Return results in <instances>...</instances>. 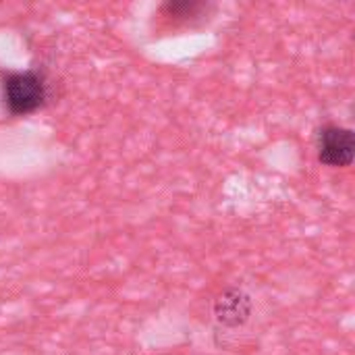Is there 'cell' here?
<instances>
[{
  "label": "cell",
  "instance_id": "6da1fadb",
  "mask_svg": "<svg viewBox=\"0 0 355 355\" xmlns=\"http://www.w3.org/2000/svg\"><path fill=\"white\" fill-rule=\"evenodd\" d=\"M46 100V83L33 71L10 73L4 79V102L10 114L35 112Z\"/></svg>",
  "mask_w": 355,
  "mask_h": 355
},
{
  "label": "cell",
  "instance_id": "7a4b0ae2",
  "mask_svg": "<svg viewBox=\"0 0 355 355\" xmlns=\"http://www.w3.org/2000/svg\"><path fill=\"white\" fill-rule=\"evenodd\" d=\"M355 156V139L352 129L322 127L318 133V158L327 166H349Z\"/></svg>",
  "mask_w": 355,
  "mask_h": 355
},
{
  "label": "cell",
  "instance_id": "3957f363",
  "mask_svg": "<svg viewBox=\"0 0 355 355\" xmlns=\"http://www.w3.org/2000/svg\"><path fill=\"white\" fill-rule=\"evenodd\" d=\"M250 310L252 308H250L248 295L241 293V291H237V289L225 291L218 297L216 308H214L216 318L223 324H227V327H239V324H243L248 320V316H250Z\"/></svg>",
  "mask_w": 355,
  "mask_h": 355
}]
</instances>
